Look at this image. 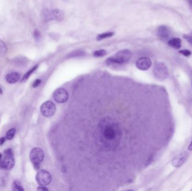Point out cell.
Masks as SVG:
<instances>
[{
  "label": "cell",
  "instance_id": "obj_31",
  "mask_svg": "<svg viewBox=\"0 0 192 191\" xmlns=\"http://www.w3.org/2000/svg\"><path fill=\"white\" fill-rule=\"evenodd\" d=\"M0 94H2V90L1 89V87H0Z\"/></svg>",
  "mask_w": 192,
  "mask_h": 191
},
{
  "label": "cell",
  "instance_id": "obj_13",
  "mask_svg": "<svg viewBox=\"0 0 192 191\" xmlns=\"http://www.w3.org/2000/svg\"><path fill=\"white\" fill-rule=\"evenodd\" d=\"M20 75L17 72H12L9 73L6 76V82L9 84H15L20 80Z\"/></svg>",
  "mask_w": 192,
  "mask_h": 191
},
{
  "label": "cell",
  "instance_id": "obj_25",
  "mask_svg": "<svg viewBox=\"0 0 192 191\" xmlns=\"http://www.w3.org/2000/svg\"><path fill=\"white\" fill-rule=\"evenodd\" d=\"M4 154L6 155H10V156H13L14 155L12 150V149H10V148L5 150L4 151Z\"/></svg>",
  "mask_w": 192,
  "mask_h": 191
},
{
  "label": "cell",
  "instance_id": "obj_33",
  "mask_svg": "<svg viewBox=\"0 0 192 191\" xmlns=\"http://www.w3.org/2000/svg\"><path fill=\"white\" fill-rule=\"evenodd\" d=\"M64 1H68V0H64Z\"/></svg>",
  "mask_w": 192,
  "mask_h": 191
},
{
  "label": "cell",
  "instance_id": "obj_7",
  "mask_svg": "<svg viewBox=\"0 0 192 191\" xmlns=\"http://www.w3.org/2000/svg\"><path fill=\"white\" fill-rule=\"evenodd\" d=\"M40 111L45 117H50L55 114L56 111V107L52 101L48 100L42 104L40 107Z\"/></svg>",
  "mask_w": 192,
  "mask_h": 191
},
{
  "label": "cell",
  "instance_id": "obj_18",
  "mask_svg": "<svg viewBox=\"0 0 192 191\" xmlns=\"http://www.w3.org/2000/svg\"><path fill=\"white\" fill-rule=\"evenodd\" d=\"M12 189L14 191H24V189L23 188V186L21 185L19 181L17 180H15L14 182L12 183Z\"/></svg>",
  "mask_w": 192,
  "mask_h": 191
},
{
  "label": "cell",
  "instance_id": "obj_29",
  "mask_svg": "<svg viewBox=\"0 0 192 191\" xmlns=\"http://www.w3.org/2000/svg\"><path fill=\"white\" fill-rule=\"evenodd\" d=\"M188 3H189L190 9H191V10L192 11V0H188Z\"/></svg>",
  "mask_w": 192,
  "mask_h": 191
},
{
  "label": "cell",
  "instance_id": "obj_21",
  "mask_svg": "<svg viewBox=\"0 0 192 191\" xmlns=\"http://www.w3.org/2000/svg\"><path fill=\"white\" fill-rule=\"evenodd\" d=\"M107 52L105 49H100V50L95 51L93 54V55L95 57H101L105 56Z\"/></svg>",
  "mask_w": 192,
  "mask_h": 191
},
{
  "label": "cell",
  "instance_id": "obj_2",
  "mask_svg": "<svg viewBox=\"0 0 192 191\" xmlns=\"http://www.w3.org/2000/svg\"><path fill=\"white\" fill-rule=\"evenodd\" d=\"M132 53L128 49L119 51L113 56L111 57L106 60V63L108 66H116L127 63L130 61Z\"/></svg>",
  "mask_w": 192,
  "mask_h": 191
},
{
  "label": "cell",
  "instance_id": "obj_17",
  "mask_svg": "<svg viewBox=\"0 0 192 191\" xmlns=\"http://www.w3.org/2000/svg\"><path fill=\"white\" fill-rule=\"evenodd\" d=\"M7 48L5 43L2 40H0V57L3 56L6 54Z\"/></svg>",
  "mask_w": 192,
  "mask_h": 191
},
{
  "label": "cell",
  "instance_id": "obj_11",
  "mask_svg": "<svg viewBox=\"0 0 192 191\" xmlns=\"http://www.w3.org/2000/svg\"><path fill=\"white\" fill-rule=\"evenodd\" d=\"M158 38L162 41L166 40L170 36V30L166 26H162L158 27L157 31Z\"/></svg>",
  "mask_w": 192,
  "mask_h": 191
},
{
  "label": "cell",
  "instance_id": "obj_26",
  "mask_svg": "<svg viewBox=\"0 0 192 191\" xmlns=\"http://www.w3.org/2000/svg\"><path fill=\"white\" fill-rule=\"evenodd\" d=\"M41 80L40 79H37V80H36L34 81L32 86L34 87V88H36V87H38L41 84Z\"/></svg>",
  "mask_w": 192,
  "mask_h": 191
},
{
  "label": "cell",
  "instance_id": "obj_22",
  "mask_svg": "<svg viewBox=\"0 0 192 191\" xmlns=\"http://www.w3.org/2000/svg\"><path fill=\"white\" fill-rule=\"evenodd\" d=\"M183 38L188 42L189 43V44L192 47V31H191L189 34H184L183 35Z\"/></svg>",
  "mask_w": 192,
  "mask_h": 191
},
{
  "label": "cell",
  "instance_id": "obj_9",
  "mask_svg": "<svg viewBox=\"0 0 192 191\" xmlns=\"http://www.w3.org/2000/svg\"><path fill=\"white\" fill-rule=\"evenodd\" d=\"M15 164L14 156L6 155L0 162V168L5 170H10L14 167Z\"/></svg>",
  "mask_w": 192,
  "mask_h": 191
},
{
  "label": "cell",
  "instance_id": "obj_8",
  "mask_svg": "<svg viewBox=\"0 0 192 191\" xmlns=\"http://www.w3.org/2000/svg\"><path fill=\"white\" fill-rule=\"evenodd\" d=\"M54 100L58 103H64L69 99V94L64 88H59L53 94Z\"/></svg>",
  "mask_w": 192,
  "mask_h": 191
},
{
  "label": "cell",
  "instance_id": "obj_10",
  "mask_svg": "<svg viewBox=\"0 0 192 191\" xmlns=\"http://www.w3.org/2000/svg\"><path fill=\"white\" fill-rule=\"evenodd\" d=\"M152 65V61L148 57H143L139 58L136 62V66L141 70L146 71L148 70Z\"/></svg>",
  "mask_w": 192,
  "mask_h": 191
},
{
  "label": "cell",
  "instance_id": "obj_15",
  "mask_svg": "<svg viewBox=\"0 0 192 191\" xmlns=\"http://www.w3.org/2000/svg\"><path fill=\"white\" fill-rule=\"evenodd\" d=\"M38 67V65H36V66H34L33 68H31L30 70H29L24 75L23 78H22V80H21V82H26V81L29 79V77L31 76V74L33 73L34 71L37 70Z\"/></svg>",
  "mask_w": 192,
  "mask_h": 191
},
{
  "label": "cell",
  "instance_id": "obj_28",
  "mask_svg": "<svg viewBox=\"0 0 192 191\" xmlns=\"http://www.w3.org/2000/svg\"><path fill=\"white\" fill-rule=\"evenodd\" d=\"M6 137H2L0 138V145H2L6 140Z\"/></svg>",
  "mask_w": 192,
  "mask_h": 191
},
{
  "label": "cell",
  "instance_id": "obj_32",
  "mask_svg": "<svg viewBox=\"0 0 192 191\" xmlns=\"http://www.w3.org/2000/svg\"><path fill=\"white\" fill-rule=\"evenodd\" d=\"M1 158H2V154H1V153H0V162L1 161Z\"/></svg>",
  "mask_w": 192,
  "mask_h": 191
},
{
  "label": "cell",
  "instance_id": "obj_3",
  "mask_svg": "<svg viewBox=\"0 0 192 191\" xmlns=\"http://www.w3.org/2000/svg\"><path fill=\"white\" fill-rule=\"evenodd\" d=\"M43 19L46 22L50 21L51 20L61 21L64 16V14L62 10L59 9L52 10H45L43 12Z\"/></svg>",
  "mask_w": 192,
  "mask_h": 191
},
{
  "label": "cell",
  "instance_id": "obj_23",
  "mask_svg": "<svg viewBox=\"0 0 192 191\" xmlns=\"http://www.w3.org/2000/svg\"><path fill=\"white\" fill-rule=\"evenodd\" d=\"M33 36H34V39L36 41H37V42L40 41V40L41 38V34L38 29H36L34 30Z\"/></svg>",
  "mask_w": 192,
  "mask_h": 191
},
{
  "label": "cell",
  "instance_id": "obj_12",
  "mask_svg": "<svg viewBox=\"0 0 192 191\" xmlns=\"http://www.w3.org/2000/svg\"><path fill=\"white\" fill-rule=\"evenodd\" d=\"M188 157V154L186 152H183L181 154L178 155L172 160V164L175 167H179L182 165L185 162Z\"/></svg>",
  "mask_w": 192,
  "mask_h": 191
},
{
  "label": "cell",
  "instance_id": "obj_14",
  "mask_svg": "<svg viewBox=\"0 0 192 191\" xmlns=\"http://www.w3.org/2000/svg\"><path fill=\"white\" fill-rule=\"evenodd\" d=\"M168 44L171 48L179 49L181 46V40L179 38H172L168 41Z\"/></svg>",
  "mask_w": 192,
  "mask_h": 191
},
{
  "label": "cell",
  "instance_id": "obj_19",
  "mask_svg": "<svg viewBox=\"0 0 192 191\" xmlns=\"http://www.w3.org/2000/svg\"><path fill=\"white\" fill-rule=\"evenodd\" d=\"M16 133V129L14 128H12L7 132L6 134V139L8 140H12V139L14 137L15 134Z\"/></svg>",
  "mask_w": 192,
  "mask_h": 191
},
{
  "label": "cell",
  "instance_id": "obj_1",
  "mask_svg": "<svg viewBox=\"0 0 192 191\" xmlns=\"http://www.w3.org/2000/svg\"><path fill=\"white\" fill-rule=\"evenodd\" d=\"M133 93V92H132ZM131 96V95H130ZM123 96H117L116 101L108 100V106L104 100H94L84 105L87 109L79 104L74 103L69 113L65 119L73 121L70 124L74 126L70 129H82L74 131L78 133L74 136V151L76 156L82 157L84 166L92 165L90 170H96V174H125L126 169H132L130 165L134 161V147L136 146V114L134 111V101L132 98L128 101L127 97L122 99ZM79 131V130H78ZM82 164V165H83ZM134 165V164H133Z\"/></svg>",
  "mask_w": 192,
  "mask_h": 191
},
{
  "label": "cell",
  "instance_id": "obj_16",
  "mask_svg": "<svg viewBox=\"0 0 192 191\" xmlns=\"http://www.w3.org/2000/svg\"><path fill=\"white\" fill-rule=\"evenodd\" d=\"M113 35H114V33L113 32H107V33H102V34L98 35V36L97 37V40H104L106 38L113 37Z\"/></svg>",
  "mask_w": 192,
  "mask_h": 191
},
{
  "label": "cell",
  "instance_id": "obj_4",
  "mask_svg": "<svg viewBox=\"0 0 192 191\" xmlns=\"http://www.w3.org/2000/svg\"><path fill=\"white\" fill-rule=\"evenodd\" d=\"M153 72L156 79L159 81H164L169 76V70L166 65L162 62H157L156 63Z\"/></svg>",
  "mask_w": 192,
  "mask_h": 191
},
{
  "label": "cell",
  "instance_id": "obj_27",
  "mask_svg": "<svg viewBox=\"0 0 192 191\" xmlns=\"http://www.w3.org/2000/svg\"><path fill=\"white\" fill-rule=\"evenodd\" d=\"M37 190L40 191H48V189L45 187H43V185H41L40 187L37 188Z\"/></svg>",
  "mask_w": 192,
  "mask_h": 191
},
{
  "label": "cell",
  "instance_id": "obj_5",
  "mask_svg": "<svg viewBox=\"0 0 192 191\" xmlns=\"http://www.w3.org/2000/svg\"><path fill=\"white\" fill-rule=\"evenodd\" d=\"M44 157L45 153L42 149L40 147H34L31 149L29 153L30 160L36 169H38L40 168V164L42 162Z\"/></svg>",
  "mask_w": 192,
  "mask_h": 191
},
{
  "label": "cell",
  "instance_id": "obj_24",
  "mask_svg": "<svg viewBox=\"0 0 192 191\" xmlns=\"http://www.w3.org/2000/svg\"><path fill=\"white\" fill-rule=\"evenodd\" d=\"M179 52L185 57L190 56L192 54L191 52L188 49H182L179 51Z\"/></svg>",
  "mask_w": 192,
  "mask_h": 191
},
{
  "label": "cell",
  "instance_id": "obj_30",
  "mask_svg": "<svg viewBox=\"0 0 192 191\" xmlns=\"http://www.w3.org/2000/svg\"><path fill=\"white\" fill-rule=\"evenodd\" d=\"M188 150H189V151H192V141H191L190 143V145H189V146H188Z\"/></svg>",
  "mask_w": 192,
  "mask_h": 191
},
{
  "label": "cell",
  "instance_id": "obj_20",
  "mask_svg": "<svg viewBox=\"0 0 192 191\" xmlns=\"http://www.w3.org/2000/svg\"><path fill=\"white\" fill-rule=\"evenodd\" d=\"M14 61L17 65H24L26 62H27V58L24 57H17L15 58Z\"/></svg>",
  "mask_w": 192,
  "mask_h": 191
},
{
  "label": "cell",
  "instance_id": "obj_6",
  "mask_svg": "<svg viewBox=\"0 0 192 191\" xmlns=\"http://www.w3.org/2000/svg\"><path fill=\"white\" fill-rule=\"evenodd\" d=\"M36 179L39 185L45 186L48 185L51 182L52 176L48 171L44 169H41L38 171Z\"/></svg>",
  "mask_w": 192,
  "mask_h": 191
}]
</instances>
